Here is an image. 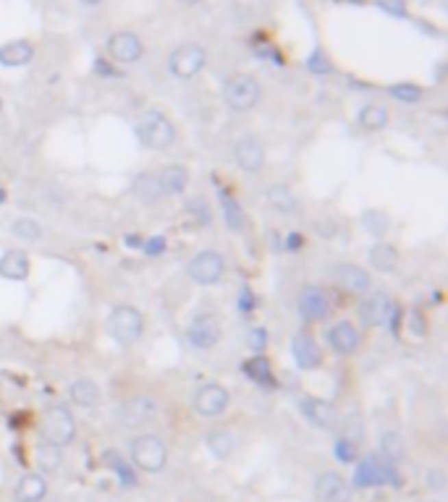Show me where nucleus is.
<instances>
[{
    "mask_svg": "<svg viewBox=\"0 0 448 502\" xmlns=\"http://www.w3.org/2000/svg\"><path fill=\"white\" fill-rule=\"evenodd\" d=\"M239 309H244V311H252L254 309V293H252V288H241V293H239Z\"/></svg>",
    "mask_w": 448,
    "mask_h": 502,
    "instance_id": "nucleus-45",
    "label": "nucleus"
},
{
    "mask_svg": "<svg viewBox=\"0 0 448 502\" xmlns=\"http://www.w3.org/2000/svg\"><path fill=\"white\" fill-rule=\"evenodd\" d=\"M186 272H189V278L195 282H199V285H215V282L223 278L225 262L218 251H210V249L199 251V254H195V256L189 259Z\"/></svg>",
    "mask_w": 448,
    "mask_h": 502,
    "instance_id": "nucleus-7",
    "label": "nucleus"
},
{
    "mask_svg": "<svg viewBox=\"0 0 448 502\" xmlns=\"http://www.w3.org/2000/svg\"><path fill=\"white\" fill-rule=\"evenodd\" d=\"M37 466L42 468L45 473H53L60 468V463H63V447L58 445H50V442H40L37 445Z\"/></svg>",
    "mask_w": 448,
    "mask_h": 502,
    "instance_id": "nucleus-31",
    "label": "nucleus"
},
{
    "mask_svg": "<svg viewBox=\"0 0 448 502\" xmlns=\"http://www.w3.org/2000/svg\"><path fill=\"white\" fill-rule=\"evenodd\" d=\"M158 186L165 196H179L189 186V170L184 165H165L158 176Z\"/></svg>",
    "mask_w": 448,
    "mask_h": 502,
    "instance_id": "nucleus-22",
    "label": "nucleus"
},
{
    "mask_svg": "<svg viewBox=\"0 0 448 502\" xmlns=\"http://www.w3.org/2000/svg\"><path fill=\"white\" fill-rule=\"evenodd\" d=\"M121 424L126 429H142L158 419V400L149 395H134L129 398L119 411Z\"/></svg>",
    "mask_w": 448,
    "mask_h": 502,
    "instance_id": "nucleus-8",
    "label": "nucleus"
},
{
    "mask_svg": "<svg viewBox=\"0 0 448 502\" xmlns=\"http://www.w3.org/2000/svg\"><path fill=\"white\" fill-rule=\"evenodd\" d=\"M108 332L121 345H134L145 332V317L134 306H116L108 317Z\"/></svg>",
    "mask_w": 448,
    "mask_h": 502,
    "instance_id": "nucleus-3",
    "label": "nucleus"
},
{
    "mask_svg": "<svg viewBox=\"0 0 448 502\" xmlns=\"http://www.w3.org/2000/svg\"><path fill=\"white\" fill-rule=\"evenodd\" d=\"M16 502H40L47 494V481L40 473H27L16 484Z\"/></svg>",
    "mask_w": 448,
    "mask_h": 502,
    "instance_id": "nucleus-23",
    "label": "nucleus"
},
{
    "mask_svg": "<svg viewBox=\"0 0 448 502\" xmlns=\"http://www.w3.org/2000/svg\"><path fill=\"white\" fill-rule=\"evenodd\" d=\"M69 393H71V400H74L76 406H84V408L100 403V387H97V382H92V380H76L69 387Z\"/></svg>",
    "mask_w": 448,
    "mask_h": 502,
    "instance_id": "nucleus-30",
    "label": "nucleus"
},
{
    "mask_svg": "<svg viewBox=\"0 0 448 502\" xmlns=\"http://www.w3.org/2000/svg\"><path fill=\"white\" fill-rule=\"evenodd\" d=\"M142 249L147 251V254H163V251H165V238L163 236L149 238V241H145V243H142Z\"/></svg>",
    "mask_w": 448,
    "mask_h": 502,
    "instance_id": "nucleus-44",
    "label": "nucleus"
},
{
    "mask_svg": "<svg viewBox=\"0 0 448 502\" xmlns=\"http://www.w3.org/2000/svg\"><path fill=\"white\" fill-rule=\"evenodd\" d=\"M314 228H317V233L325 238H333L336 236V222L330 220V217H320V220L314 222Z\"/></svg>",
    "mask_w": 448,
    "mask_h": 502,
    "instance_id": "nucleus-43",
    "label": "nucleus"
},
{
    "mask_svg": "<svg viewBox=\"0 0 448 502\" xmlns=\"http://www.w3.org/2000/svg\"><path fill=\"white\" fill-rule=\"evenodd\" d=\"M82 5H87V8H97V5H103L105 0H79Z\"/></svg>",
    "mask_w": 448,
    "mask_h": 502,
    "instance_id": "nucleus-47",
    "label": "nucleus"
},
{
    "mask_svg": "<svg viewBox=\"0 0 448 502\" xmlns=\"http://www.w3.org/2000/svg\"><path fill=\"white\" fill-rule=\"evenodd\" d=\"M393 311H396V306H393L390 295L386 291H373L359 306V319L364 327H383L393 317Z\"/></svg>",
    "mask_w": 448,
    "mask_h": 502,
    "instance_id": "nucleus-10",
    "label": "nucleus"
},
{
    "mask_svg": "<svg viewBox=\"0 0 448 502\" xmlns=\"http://www.w3.org/2000/svg\"><path fill=\"white\" fill-rule=\"evenodd\" d=\"M314 500L317 502H349L351 500V487L346 479L336 471H325L314 481Z\"/></svg>",
    "mask_w": 448,
    "mask_h": 502,
    "instance_id": "nucleus-15",
    "label": "nucleus"
},
{
    "mask_svg": "<svg viewBox=\"0 0 448 502\" xmlns=\"http://www.w3.org/2000/svg\"><path fill=\"white\" fill-rule=\"evenodd\" d=\"M388 94L403 105H417L422 100V87L412 84V81H399V84H390Z\"/></svg>",
    "mask_w": 448,
    "mask_h": 502,
    "instance_id": "nucleus-34",
    "label": "nucleus"
},
{
    "mask_svg": "<svg viewBox=\"0 0 448 502\" xmlns=\"http://www.w3.org/2000/svg\"><path fill=\"white\" fill-rule=\"evenodd\" d=\"M291 354H294V361H297L299 369L310 371L317 369L323 364V348L317 345V340L310 335V332H299L291 340Z\"/></svg>",
    "mask_w": 448,
    "mask_h": 502,
    "instance_id": "nucleus-18",
    "label": "nucleus"
},
{
    "mask_svg": "<svg viewBox=\"0 0 448 502\" xmlns=\"http://www.w3.org/2000/svg\"><path fill=\"white\" fill-rule=\"evenodd\" d=\"M375 5L388 16H393V18H406L409 16V3L406 0H375Z\"/></svg>",
    "mask_w": 448,
    "mask_h": 502,
    "instance_id": "nucleus-39",
    "label": "nucleus"
},
{
    "mask_svg": "<svg viewBox=\"0 0 448 502\" xmlns=\"http://www.w3.org/2000/svg\"><path fill=\"white\" fill-rule=\"evenodd\" d=\"M390 468L383 466L377 458H367L357 468V484L359 487H377V484H386L388 481Z\"/></svg>",
    "mask_w": 448,
    "mask_h": 502,
    "instance_id": "nucleus-25",
    "label": "nucleus"
},
{
    "mask_svg": "<svg viewBox=\"0 0 448 502\" xmlns=\"http://www.w3.org/2000/svg\"><path fill=\"white\" fill-rule=\"evenodd\" d=\"M136 136L147 149H171L176 142V129L160 110H145L136 120Z\"/></svg>",
    "mask_w": 448,
    "mask_h": 502,
    "instance_id": "nucleus-1",
    "label": "nucleus"
},
{
    "mask_svg": "<svg viewBox=\"0 0 448 502\" xmlns=\"http://www.w3.org/2000/svg\"><path fill=\"white\" fill-rule=\"evenodd\" d=\"M299 314L307 322H323L330 314V295L320 285H307L299 293Z\"/></svg>",
    "mask_w": 448,
    "mask_h": 502,
    "instance_id": "nucleus-13",
    "label": "nucleus"
},
{
    "mask_svg": "<svg viewBox=\"0 0 448 502\" xmlns=\"http://www.w3.org/2000/svg\"><path fill=\"white\" fill-rule=\"evenodd\" d=\"M406 327H409V332H412L414 338H425V335H427V322H425V317H422L419 311H412V314L406 317Z\"/></svg>",
    "mask_w": 448,
    "mask_h": 502,
    "instance_id": "nucleus-42",
    "label": "nucleus"
},
{
    "mask_svg": "<svg viewBox=\"0 0 448 502\" xmlns=\"http://www.w3.org/2000/svg\"><path fill=\"white\" fill-rule=\"evenodd\" d=\"M265 147H262V142L257 139V136H244L236 142V147H234V160L239 165L241 170H247V173H257V170H262L265 168Z\"/></svg>",
    "mask_w": 448,
    "mask_h": 502,
    "instance_id": "nucleus-16",
    "label": "nucleus"
},
{
    "mask_svg": "<svg viewBox=\"0 0 448 502\" xmlns=\"http://www.w3.org/2000/svg\"><path fill=\"white\" fill-rule=\"evenodd\" d=\"M304 246V238H301V233H288V238H286V249L288 251H299Z\"/></svg>",
    "mask_w": 448,
    "mask_h": 502,
    "instance_id": "nucleus-46",
    "label": "nucleus"
},
{
    "mask_svg": "<svg viewBox=\"0 0 448 502\" xmlns=\"http://www.w3.org/2000/svg\"><path fill=\"white\" fill-rule=\"evenodd\" d=\"M236 447V437L231 429H212L208 434V450L215 458H228Z\"/></svg>",
    "mask_w": 448,
    "mask_h": 502,
    "instance_id": "nucleus-28",
    "label": "nucleus"
},
{
    "mask_svg": "<svg viewBox=\"0 0 448 502\" xmlns=\"http://www.w3.org/2000/svg\"><path fill=\"white\" fill-rule=\"evenodd\" d=\"M186 335H189V343H192L195 348L210 351V348L218 345V340L223 335V325H221V319H218L215 314H199V317L192 319Z\"/></svg>",
    "mask_w": 448,
    "mask_h": 502,
    "instance_id": "nucleus-9",
    "label": "nucleus"
},
{
    "mask_svg": "<svg viewBox=\"0 0 448 502\" xmlns=\"http://www.w3.org/2000/svg\"><path fill=\"white\" fill-rule=\"evenodd\" d=\"M244 369H247V374L252 377L254 382L273 384V371H270V361L265 356H254V358H249V361L244 364Z\"/></svg>",
    "mask_w": 448,
    "mask_h": 502,
    "instance_id": "nucleus-35",
    "label": "nucleus"
},
{
    "mask_svg": "<svg viewBox=\"0 0 448 502\" xmlns=\"http://www.w3.org/2000/svg\"><path fill=\"white\" fill-rule=\"evenodd\" d=\"M132 463L147 473H158L168 463V447L155 434H142L132 442Z\"/></svg>",
    "mask_w": 448,
    "mask_h": 502,
    "instance_id": "nucleus-4",
    "label": "nucleus"
},
{
    "mask_svg": "<svg viewBox=\"0 0 448 502\" xmlns=\"http://www.w3.org/2000/svg\"><path fill=\"white\" fill-rule=\"evenodd\" d=\"M34 58V44L29 40H14L0 44V66L5 68H21Z\"/></svg>",
    "mask_w": 448,
    "mask_h": 502,
    "instance_id": "nucleus-21",
    "label": "nucleus"
},
{
    "mask_svg": "<svg viewBox=\"0 0 448 502\" xmlns=\"http://www.w3.org/2000/svg\"><path fill=\"white\" fill-rule=\"evenodd\" d=\"M205 63H208V53H205V47H202V44L184 42L171 53V58H168V68H171V74L176 76V79L189 81V79H195V76L205 68Z\"/></svg>",
    "mask_w": 448,
    "mask_h": 502,
    "instance_id": "nucleus-6",
    "label": "nucleus"
},
{
    "mask_svg": "<svg viewBox=\"0 0 448 502\" xmlns=\"http://www.w3.org/2000/svg\"><path fill=\"white\" fill-rule=\"evenodd\" d=\"M40 432H42V442L66 447L69 442H74V437H76L74 414H71L66 406H50L45 414H42Z\"/></svg>",
    "mask_w": 448,
    "mask_h": 502,
    "instance_id": "nucleus-2",
    "label": "nucleus"
},
{
    "mask_svg": "<svg viewBox=\"0 0 448 502\" xmlns=\"http://www.w3.org/2000/svg\"><path fill=\"white\" fill-rule=\"evenodd\" d=\"M333 282L351 295H367L373 288V278L364 267L357 265H338L333 269Z\"/></svg>",
    "mask_w": 448,
    "mask_h": 502,
    "instance_id": "nucleus-14",
    "label": "nucleus"
},
{
    "mask_svg": "<svg viewBox=\"0 0 448 502\" xmlns=\"http://www.w3.org/2000/svg\"><path fill=\"white\" fill-rule=\"evenodd\" d=\"M357 120L364 131H383V129L388 126L390 116L383 105H364V107L359 110Z\"/></svg>",
    "mask_w": 448,
    "mask_h": 502,
    "instance_id": "nucleus-27",
    "label": "nucleus"
},
{
    "mask_svg": "<svg viewBox=\"0 0 448 502\" xmlns=\"http://www.w3.org/2000/svg\"><path fill=\"white\" fill-rule=\"evenodd\" d=\"M11 230L21 241H40V236H42V225L37 220H32V217H18V220H14Z\"/></svg>",
    "mask_w": 448,
    "mask_h": 502,
    "instance_id": "nucleus-36",
    "label": "nucleus"
},
{
    "mask_svg": "<svg viewBox=\"0 0 448 502\" xmlns=\"http://www.w3.org/2000/svg\"><path fill=\"white\" fill-rule=\"evenodd\" d=\"M304 66H307L312 74H330V71H333V63H330L328 53H325L323 47H314Z\"/></svg>",
    "mask_w": 448,
    "mask_h": 502,
    "instance_id": "nucleus-38",
    "label": "nucleus"
},
{
    "mask_svg": "<svg viewBox=\"0 0 448 502\" xmlns=\"http://www.w3.org/2000/svg\"><path fill=\"white\" fill-rule=\"evenodd\" d=\"M367 259H370V267L377 269V272H393L399 267V251H396L393 243L377 241L367 254Z\"/></svg>",
    "mask_w": 448,
    "mask_h": 502,
    "instance_id": "nucleus-24",
    "label": "nucleus"
},
{
    "mask_svg": "<svg viewBox=\"0 0 448 502\" xmlns=\"http://www.w3.org/2000/svg\"><path fill=\"white\" fill-rule=\"evenodd\" d=\"M249 348L254 351V356H262V351L268 348V330L265 327H252L249 330Z\"/></svg>",
    "mask_w": 448,
    "mask_h": 502,
    "instance_id": "nucleus-41",
    "label": "nucleus"
},
{
    "mask_svg": "<svg viewBox=\"0 0 448 502\" xmlns=\"http://www.w3.org/2000/svg\"><path fill=\"white\" fill-rule=\"evenodd\" d=\"M176 3H181V5H199L202 0H176Z\"/></svg>",
    "mask_w": 448,
    "mask_h": 502,
    "instance_id": "nucleus-48",
    "label": "nucleus"
},
{
    "mask_svg": "<svg viewBox=\"0 0 448 502\" xmlns=\"http://www.w3.org/2000/svg\"><path fill=\"white\" fill-rule=\"evenodd\" d=\"M223 103L236 110V113H247L254 105L260 103V84L254 76L236 74L231 79H225L223 84Z\"/></svg>",
    "mask_w": 448,
    "mask_h": 502,
    "instance_id": "nucleus-5",
    "label": "nucleus"
},
{
    "mask_svg": "<svg viewBox=\"0 0 448 502\" xmlns=\"http://www.w3.org/2000/svg\"><path fill=\"white\" fill-rule=\"evenodd\" d=\"M299 408H301V416L317 429H333L338 424V411H336V406L330 400L310 395V398H304L299 403Z\"/></svg>",
    "mask_w": 448,
    "mask_h": 502,
    "instance_id": "nucleus-17",
    "label": "nucleus"
},
{
    "mask_svg": "<svg viewBox=\"0 0 448 502\" xmlns=\"http://www.w3.org/2000/svg\"><path fill=\"white\" fill-rule=\"evenodd\" d=\"M3 202H5V191H3V189H0V204H3Z\"/></svg>",
    "mask_w": 448,
    "mask_h": 502,
    "instance_id": "nucleus-49",
    "label": "nucleus"
},
{
    "mask_svg": "<svg viewBox=\"0 0 448 502\" xmlns=\"http://www.w3.org/2000/svg\"><path fill=\"white\" fill-rule=\"evenodd\" d=\"M362 228H364L370 236L383 238L390 228V217L383 212V209H367V212L362 215Z\"/></svg>",
    "mask_w": 448,
    "mask_h": 502,
    "instance_id": "nucleus-32",
    "label": "nucleus"
},
{
    "mask_svg": "<svg viewBox=\"0 0 448 502\" xmlns=\"http://www.w3.org/2000/svg\"><path fill=\"white\" fill-rule=\"evenodd\" d=\"M268 204L275 212H281V215H294L299 209V202L297 196H294V191L288 189V186H284V183H275V186H270L268 189Z\"/></svg>",
    "mask_w": 448,
    "mask_h": 502,
    "instance_id": "nucleus-26",
    "label": "nucleus"
},
{
    "mask_svg": "<svg viewBox=\"0 0 448 502\" xmlns=\"http://www.w3.org/2000/svg\"><path fill=\"white\" fill-rule=\"evenodd\" d=\"M336 458L341 460V463H354V460H357V445H354V440L341 437V440L336 442Z\"/></svg>",
    "mask_w": 448,
    "mask_h": 502,
    "instance_id": "nucleus-40",
    "label": "nucleus"
},
{
    "mask_svg": "<svg viewBox=\"0 0 448 502\" xmlns=\"http://www.w3.org/2000/svg\"><path fill=\"white\" fill-rule=\"evenodd\" d=\"M380 453H383V458L388 460H401L403 453H406V445H403V437L399 432H386L383 434V440H380Z\"/></svg>",
    "mask_w": 448,
    "mask_h": 502,
    "instance_id": "nucleus-33",
    "label": "nucleus"
},
{
    "mask_svg": "<svg viewBox=\"0 0 448 502\" xmlns=\"http://www.w3.org/2000/svg\"><path fill=\"white\" fill-rule=\"evenodd\" d=\"M108 55H110L113 63L129 66V63L142 60L145 44H142V40L136 37L134 31H116V34L108 37Z\"/></svg>",
    "mask_w": 448,
    "mask_h": 502,
    "instance_id": "nucleus-11",
    "label": "nucleus"
},
{
    "mask_svg": "<svg viewBox=\"0 0 448 502\" xmlns=\"http://www.w3.org/2000/svg\"><path fill=\"white\" fill-rule=\"evenodd\" d=\"M134 191H136V196H139V199H145V202H155V199H160V196H163L160 186H158V176H149V173L136 178Z\"/></svg>",
    "mask_w": 448,
    "mask_h": 502,
    "instance_id": "nucleus-37",
    "label": "nucleus"
},
{
    "mask_svg": "<svg viewBox=\"0 0 448 502\" xmlns=\"http://www.w3.org/2000/svg\"><path fill=\"white\" fill-rule=\"evenodd\" d=\"M29 256L24 254V251L18 249H11L5 251L3 256H0V278H5V280H27L29 278Z\"/></svg>",
    "mask_w": 448,
    "mask_h": 502,
    "instance_id": "nucleus-20",
    "label": "nucleus"
},
{
    "mask_svg": "<svg viewBox=\"0 0 448 502\" xmlns=\"http://www.w3.org/2000/svg\"><path fill=\"white\" fill-rule=\"evenodd\" d=\"M328 343H330V348L336 351V354H354L359 348V332H357V327L351 325V322H336V325L330 327L328 330Z\"/></svg>",
    "mask_w": 448,
    "mask_h": 502,
    "instance_id": "nucleus-19",
    "label": "nucleus"
},
{
    "mask_svg": "<svg viewBox=\"0 0 448 502\" xmlns=\"http://www.w3.org/2000/svg\"><path fill=\"white\" fill-rule=\"evenodd\" d=\"M228 403H231V395H228V390L223 384H202L195 393V403L192 406H195V411L199 416L212 419V416L225 414Z\"/></svg>",
    "mask_w": 448,
    "mask_h": 502,
    "instance_id": "nucleus-12",
    "label": "nucleus"
},
{
    "mask_svg": "<svg viewBox=\"0 0 448 502\" xmlns=\"http://www.w3.org/2000/svg\"><path fill=\"white\" fill-rule=\"evenodd\" d=\"M221 209H223V220L231 230H244L247 228V215L241 204L228 191H221Z\"/></svg>",
    "mask_w": 448,
    "mask_h": 502,
    "instance_id": "nucleus-29",
    "label": "nucleus"
}]
</instances>
